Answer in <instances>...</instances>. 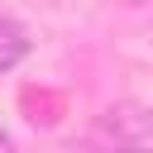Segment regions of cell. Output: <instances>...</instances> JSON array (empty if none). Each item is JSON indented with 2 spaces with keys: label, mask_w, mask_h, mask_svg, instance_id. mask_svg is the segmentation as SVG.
Wrapping results in <instances>:
<instances>
[{
  "label": "cell",
  "mask_w": 153,
  "mask_h": 153,
  "mask_svg": "<svg viewBox=\"0 0 153 153\" xmlns=\"http://www.w3.org/2000/svg\"><path fill=\"white\" fill-rule=\"evenodd\" d=\"M148 129H153V110H143V105H115L100 115V134H110L115 143H134Z\"/></svg>",
  "instance_id": "6da1fadb"
},
{
  "label": "cell",
  "mask_w": 153,
  "mask_h": 153,
  "mask_svg": "<svg viewBox=\"0 0 153 153\" xmlns=\"http://www.w3.org/2000/svg\"><path fill=\"white\" fill-rule=\"evenodd\" d=\"M120 153H143V148H120Z\"/></svg>",
  "instance_id": "277c9868"
},
{
  "label": "cell",
  "mask_w": 153,
  "mask_h": 153,
  "mask_svg": "<svg viewBox=\"0 0 153 153\" xmlns=\"http://www.w3.org/2000/svg\"><path fill=\"white\" fill-rule=\"evenodd\" d=\"M29 57V33L14 19H0V72H14Z\"/></svg>",
  "instance_id": "7a4b0ae2"
},
{
  "label": "cell",
  "mask_w": 153,
  "mask_h": 153,
  "mask_svg": "<svg viewBox=\"0 0 153 153\" xmlns=\"http://www.w3.org/2000/svg\"><path fill=\"white\" fill-rule=\"evenodd\" d=\"M0 153H14V143H10V134L0 129Z\"/></svg>",
  "instance_id": "3957f363"
}]
</instances>
